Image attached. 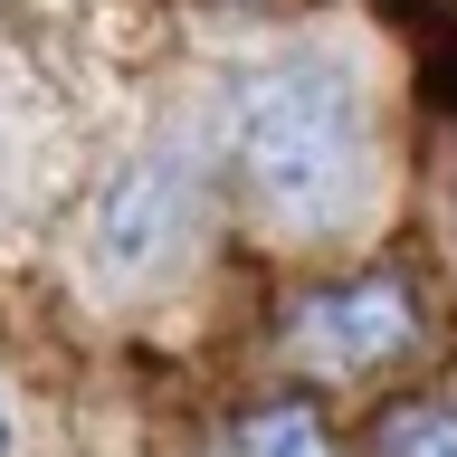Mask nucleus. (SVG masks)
I'll return each instance as SVG.
<instances>
[{
  "mask_svg": "<svg viewBox=\"0 0 457 457\" xmlns=\"http://www.w3.org/2000/svg\"><path fill=\"white\" fill-rule=\"evenodd\" d=\"M238 171L267 220L334 228L362 200V105L334 67H277L238 105Z\"/></svg>",
  "mask_w": 457,
  "mask_h": 457,
  "instance_id": "1",
  "label": "nucleus"
},
{
  "mask_svg": "<svg viewBox=\"0 0 457 457\" xmlns=\"http://www.w3.org/2000/svg\"><path fill=\"white\" fill-rule=\"evenodd\" d=\"M410 343H420V305H410V286H400V277L324 286V295H305V305L286 314V353L314 362V371H334V381L400 362Z\"/></svg>",
  "mask_w": 457,
  "mask_h": 457,
  "instance_id": "2",
  "label": "nucleus"
},
{
  "mask_svg": "<svg viewBox=\"0 0 457 457\" xmlns=\"http://www.w3.org/2000/svg\"><path fill=\"white\" fill-rule=\"evenodd\" d=\"M220 457H334V438H324V420H314L305 400H277V410H257V420L228 428Z\"/></svg>",
  "mask_w": 457,
  "mask_h": 457,
  "instance_id": "3",
  "label": "nucleus"
},
{
  "mask_svg": "<svg viewBox=\"0 0 457 457\" xmlns=\"http://www.w3.org/2000/svg\"><path fill=\"white\" fill-rule=\"evenodd\" d=\"M371 457H457V410L448 400H400L371 438Z\"/></svg>",
  "mask_w": 457,
  "mask_h": 457,
  "instance_id": "4",
  "label": "nucleus"
},
{
  "mask_svg": "<svg viewBox=\"0 0 457 457\" xmlns=\"http://www.w3.org/2000/svg\"><path fill=\"white\" fill-rule=\"evenodd\" d=\"M0 457H10V420H0Z\"/></svg>",
  "mask_w": 457,
  "mask_h": 457,
  "instance_id": "5",
  "label": "nucleus"
}]
</instances>
